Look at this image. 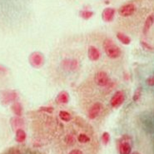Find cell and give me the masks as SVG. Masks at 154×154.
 I'll list each match as a JSON object with an SVG mask.
<instances>
[{
	"label": "cell",
	"mask_w": 154,
	"mask_h": 154,
	"mask_svg": "<svg viewBox=\"0 0 154 154\" xmlns=\"http://www.w3.org/2000/svg\"><path fill=\"white\" fill-rule=\"evenodd\" d=\"M103 46L105 54H107V56L111 59L118 58L122 54L121 48L110 38H106L104 40Z\"/></svg>",
	"instance_id": "6da1fadb"
},
{
	"label": "cell",
	"mask_w": 154,
	"mask_h": 154,
	"mask_svg": "<svg viewBox=\"0 0 154 154\" xmlns=\"http://www.w3.org/2000/svg\"><path fill=\"white\" fill-rule=\"evenodd\" d=\"M94 82L97 86L102 88H107L111 84V79L106 72L98 71L94 75Z\"/></svg>",
	"instance_id": "7a4b0ae2"
},
{
	"label": "cell",
	"mask_w": 154,
	"mask_h": 154,
	"mask_svg": "<svg viewBox=\"0 0 154 154\" xmlns=\"http://www.w3.org/2000/svg\"><path fill=\"white\" fill-rule=\"evenodd\" d=\"M29 63L33 68H39L44 63V56L40 52H33L29 56Z\"/></svg>",
	"instance_id": "3957f363"
},
{
	"label": "cell",
	"mask_w": 154,
	"mask_h": 154,
	"mask_svg": "<svg viewBox=\"0 0 154 154\" xmlns=\"http://www.w3.org/2000/svg\"><path fill=\"white\" fill-rule=\"evenodd\" d=\"M129 137L123 136L118 142V152L120 154H131L132 146L129 143Z\"/></svg>",
	"instance_id": "277c9868"
},
{
	"label": "cell",
	"mask_w": 154,
	"mask_h": 154,
	"mask_svg": "<svg viewBox=\"0 0 154 154\" xmlns=\"http://www.w3.org/2000/svg\"><path fill=\"white\" fill-rule=\"evenodd\" d=\"M125 101V94L122 91H117L112 95L110 100V104L113 108H118L122 105Z\"/></svg>",
	"instance_id": "5b68a950"
},
{
	"label": "cell",
	"mask_w": 154,
	"mask_h": 154,
	"mask_svg": "<svg viewBox=\"0 0 154 154\" xmlns=\"http://www.w3.org/2000/svg\"><path fill=\"white\" fill-rule=\"evenodd\" d=\"M136 11V6L133 4H126L120 7L118 9V14L122 17H129L135 13Z\"/></svg>",
	"instance_id": "8992f818"
},
{
	"label": "cell",
	"mask_w": 154,
	"mask_h": 154,
	"mask_svg": "<svg viewBox=\"0 0 154 154\" xmlns=\"http://www.w3.org/2000/svg\"><path fill=\"white\" fill-rule=\"evenodd\" d=\"M62 67L66 71H71L74 72L79 67V63L78 60L76 59H69V58H65L62 61Z\"/></svg>",
	"instance_id": "52a82bcc"
},
{
	"label": "cell",
	"mask_w": 154,
	"mask_h": 154,
	"mask_svg": "<svg viewBox=\"0 0 154 154\" xmlns=\"http://www.w3.org/2000/svg\"><path fill=\"white\" fill-rule=\"evenodd\" d=\"M102 111H103V104L101 103H95L88 109V117L89 119H92V120L95 119L99 116Z\"/></svg>",
	"instance_id": "ba28073f"
},
{
	"label": "cell",
	"mask_w": 154,
	"mask_h": 154,
	"mask_svg": "<svg viewBox=\"0 0 154 154\" xmlns=\"http://www.w3.org/2000/svg\"><path fill=\"white\" fill-rule=\"evenodd\" d=\"M17 97L18 94L14 91H4L1 95V101L4 104H8L9 103L15 101Z\"/></svg>",
	"instance_id": "9c48e42d"
},
{
	"label": "cell",
	"mask_w": 154,
	"mask_h": 154,
	"mask_svg": "<svg viewBox=\"0 0 154 154\" xmlns=\"http://www.w3.org/2000/svg\"><path fill=\"white\" fill-rule=\"evenodd\" d=\"M88 57L91 61H97V60H99V58L101 57L100 51L95 46H93V45L89 46L88 49Z\"/></svg>",
	"instance_id": "30bf717a"
},
{
	"label": "cell",
	"mask_w": 154,
	"mask_h": 154,
	"mask_svg": "<svg viewBox=\"0 0 154 154\" xmlns=\"http://www.w3.org/2000/svg\"><path fill=\"white\" fill-rule=\"evenodd\" d=\"M115 14H116V10L113 8H106L102 13V18L104 22L109 23L113 20Z\"/></svg>",
	"instance_id": "8fae6325"
},
{
	"label": "cell",
	"mask_w": 154,
	"mask_h": 154,
	"mask_svg": "<svg viewBox=\"0 0 154 154\" xmlns=\"http://www.w3.org/2000/svg\"><path fill=\"white\" fill-rule=\"evenodd\" d=\"M57 102L60 104H67L69 102V94L66 91H62L57 94Z\"/></svg>",
	"instance_id": "7c38bea8"
},
{
	"label": "cell",
	"mask_w": 154,
	"mask_h": 154,
	"mask_svg": "<svg viewBox=\"0 0 154 154\" xmlns=\"http://www.w3.org/2000/svg\"><path fill=\"white\" fill-rule=\"evenodd\" d=\"M153 23H154V15L153 14L149 15V16L146 18L145 23H144L143 29L144 34H147V32H148V31L150 30L151 27H152V24H153Z\"/></svg>",
	"instance_id": "4fadbf2b"
},
{
	"label": "cell",
	"mask_w": 154,
	"mask_h": 154,
	"mask_svg": "<svg viewBox=\"0 0 154 154\" xmlns=\"http://www.w3.org/2000/svg\"><path fill=\"white\" fill-rule=\"evenodd\" d=\"M27 137V134H26L25 131L22 128H18L16 130V135H15V140L17 143H22L26 140Z\"/></svg>",
	"instance_id": "5bb4252c"
},
{
	"label": "cell",
	"mask_w": 154,
	"mask_h": 154,
	"mask_svg": "<svg viewBox=\"0 0 154 154\" xmlns=\"http://www.w3.org/2000/svg\"><path fill=\"white\" fill-rule=\"evenodd\" d=\"M11 109L17 117H21L23 114V107H22L21 103H14V104L11 107Z\"/></svg>",
	"instance_id": "9a60e30c"
},
{
	"label": "cell",
	"mask_w": 154,
	"mask_h": 154,
	"mask_svg": "<svg viewBox=\"0 0 154 154\" xmlns=\"http://www.w3.org/2000/svg\"><path fill=\"white\" fill-rule=\"evenodd\" d=\"M117 38L124 45H128L131 43V38L128 35H126L125 33H123V32H118L117 33Z\"/></svg>",
	"instance_id": "2e32d148"
},
{
	"label": "cell",
	"mask_w": 154,
	"mask_h": 154,
	"mask_svg": "<svg viewBox=\"0 0 154 154\" xmlns=\"http://www.w3.org/2000/svg\"><path fill=\"white\" fill-rule=\"evenodd\" d=\"M58 117H59V118L61 119L62 121L66 122L71 121V119H72V115L70 114L68 112L64 111V110H61L58 112Z\"/></svg>",
	"instance_id": "e0dca14e"
},
{
	"label": "cell",
	"mask_w": 154,
	"mask_h": 154,
	"mask_svg": "<svg viewBox=\"0 0 154 154\" xmlns=\"http://www.w3.org/2000/svg\"><path fill=\"white\" fill-rule=\"evenodd\" d=\"M77 139L79 141L80 143L82 144H85L88 143H89L90 142V137L88 135H87L86 133H80L78 137H77Z\"/></svg>",
	"instance_id": "ac0fdd59"
},
{
	"label": "cell",
	"mask_w": 154,
	"mask_h": 154,
	"mask_svg": "<svg viewBox=\"0 0 154 154\" xmlns=\"http://www.w3.org/2000/svg\"><path fill=\"white\" fill-rule=\"evenodd\" d=\"M93 14H93V11L90 10H82L80 11V13H79V16L82 18H83V19H85V20L90 19L93 17Z\"/></svg>",
	"instance_id": "d6986e66"
},
{
	"label": "cell",
	"mask_w": 154,
	"mask_h": 154,
	"mask_svg": "<svg viewBox=\"0 0 154 154\" xmlns=\"http://www.w3.org/2000/svg\"><path fill=\"white\" fill-rule=\"evenodd\" d=\"M11 122H12V125H13V127H14V128L21 127V126L23 124V119L20 118H18V117L13 118V119H12V121H11Z\"/></svg>",
	"instance_id": "ffe728a7"
},
{
	"label": "cell",
	"mask_w": 154,
	"mask_h": 154,
	"mask_svg": "<svg viewBox=\"0 0 154 154\" xmlns=\"http://www.w3.org/2000/svg\"><path fill=\"white\" fill-rule=\"evenodd\" d=\"M64 143L67 144V145H69V146L73 145L74 143H75V137L72 136V134H68V135L64 137Z\"/></svg>",
	"instance_id": "44dd1931"
},
{
	"label": "cell",
	"mask_w": 154,
	"mask_h": 154,
	"mask_svg": "<svg viewBox=\"0 0 154 154\" xmlns=\"http://www.w3.org/2000/svg\"><path fill=\"white\" fill-rule=\"evenodd\" d=\"M142 96V88L139 87V88H137L136 89V91L134 92V94H133V99L134 102H137V101H138L140 99V97Z\"/></svg>",
	"instance_id": "7402d4cb"
},
{
	"label": "cell",
	"mask_w": 154,
	"mask_h": 154,
	"mask_svg": "<svg viewBox=\"0 0 154 154\" xmlns=\"http://www.w3.org/2000/svg\"><path fill=\"white\" fill-rule=\"evenodd\" d=\"M101 139H102L103 143L105 144V145H107V144L109 143V141H110V134H109L108 132H104V133L102 134Z\"/></svg>",
	"instance_id": "603a6c76"
},
{
	"label": "cell",
	"mask_w": 154,
	"mask_h": 154,
	"mask_svg": "<svg viewBox=\"0 0 154 154\" xmlns=\"http://www.w3.org/2000/svg\"><path fill=\"white\" fill-rule=\"evenodd\" d=\"M141 44H142V46L143 47V48H145L146 50L148 51H152L154 50V48L152 45H150L149 43H147V42H145V41H142L141 42Z\"/></svg>",
	"instance_id": "cb8c5ba5"
},
{
	"label": "cell",
	"mask_w": 154,
	"mask_h": 154,
	"mask_svg": "<svg viewBox=\"0 0 154 154\" xmlns=\"http://www.w3.org/2000/svg\"><path fill=\"white\" fill-rule=\"evenodd\" d=\"M54 108H52V107H46V106L41 107L39 108L40 112H48V113H52L54 112Z\"/></svg>",
	"instance_id": "d4e9b609"
},
{
	"label": "cell",
	"mask_w": 154,
	"mask_h": 154,
	"mask_svg": "<svg viewBox=\"0 0 154 154\" xmlns=\"http://www.w3.org/2000/svg\"><path fill=\"white\" fill-rule=\"evenodd\" d=\"M6 154H22L21 152L18 148H15V147H12L8 151V152Z\"/></svg>",
	"instance_id": "484cf974"
},
{
	"label": "cell",
	"mask_w": 154,
	"mask_h": 154,
	"mask_svg": "<svg viewBox=\"0 0 154 154\" xmlns=\"http://www.w3.org/2000/svg\"><path fill=\"white\" fill-rule=\"evenodd\" d=\"M146 83H147L148 86H154V74L153 75L150 76V77L146 80Z\"/></svg>",
	"instance_id": "4316f807"
},
{
	"label": "cell",
	"mask_w": 154,
	"mask_h": 154,
	"mask_svg": "<svg viewBox=\"0 0 154 154\" xmlns=\"http://www.w3.org/2000/svg\"><path fill=\"white\" fill-rule=\"evenodd\" d=\"M68 154H83V152L80 149H72L68 152Z\"/></svg>",
	"instance_id": "83f0119b"
},
{
	"label": "cell",
	"mask_w": 154,
	"mask_h": 154,
	"mask_svg": "<svg viewBox=\"0 0 154 154\" xmlns=\"http://www.w3.org/2000/svg\"><path fill=\"white\" fill-rule=\"evenodd\" d=\"M6 71H7V69H6V68H4V66H1V65H0V72H6Z\"/></svg>",
	"instance_id": "f1b7e54d"
},
{
	"label": "cell",
	"mask_w": 154,
	"mask_h": 154,
	"mask_svg": "<svg viewBox=\"0 0 154 154\" xmlns=\"http://www.w3.org/2000/svg\"><path fill=\"white\" fill-rule=\"evenodd\" d=\"M131 154H140L138 152H131Z\"/></svg>",
	"instance_id": "f546056e"
}]
</instances>
